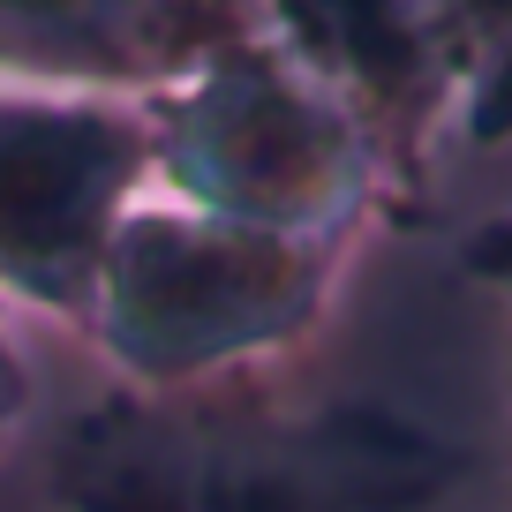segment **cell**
<instances>
[{
	"instance_id": "5",
	"label": "cell",
	"mask_w": 512,
	"mask_h": 512,
	"mask_svg": "<svg viewBox=\"0 0 512 512\" xmlns=\"http://www.w3.org/2000/svg\"><path fill=\"white\" fill-rule=\"evenodd\" d=\"M241 31L249 0H0V76L151 98Z\"/></svg>"
},
{
	"instance_id": "2",
	"label": "cell",
	"mask_w": 512,
	"mask_h": 512,
	"mask_svg": "<svg viewBox=\"0 0 512 512\" xmlns=\"http://www.w3.org/2000/svg\"><path fill=\"white\" fill-rule=\"evenodd\" d=\"M324 294V249L226 226L204 211H128L98 264V332L144 377H189L256 354L309 324Z\"/></svg>"
},
{
	"instance_id": "3",
	"label": "cell",
	"mask_w": 512,
	"mask_h": 512,
	"mask_svg": "<svg viewBox=\"0 0 512 512\" xmlns=\"http://www.w3.org/2000/svg\"><path fill=\"white\" fill-rule=\"evenodd\" d=\"M151 174L144 98L0 91V279L31 302H91L121 219Z\"/></svg>"
},
{
	"instance_id": "4",
	"label": "cell",
	"mask_w": 512,
	"mask_h": 512,
	"mask_svg": "<svg viewBox=\"0 0 512 512\" xmlns=\"http://www.w3.org/2000/svg\"><path fill=\"white\" fill-rule=\"evenodd\" d=\"M249 23L369 128L377 159H415L460 113L452 0H249Z\"/></svg>"
},
{
	"instance_id": "7",
	"label": "cell",
	"mask_w": 512,
	"mask_h": 512,
	"mask_svg": "<svg viewBox=\"0 0 512 512\" xmlns=\"http://www.w3.org/2000/svg\"><path fill=\"white\" fill-rule=\"evenodd\" d=\"M467 264H475L482 279H497V287H512V219L482 226V234H475V249H467Z\"/></svg>"
},
{
	"instance_id": "6",
	"label": "cell",
	"mask_w": 512,
	"mask_h": 512,
	"mask_svg": "<svg viewBox=\"0 0 512 512\" xmlns=\"http://www.w3.org/2000/svg\"><path fill=\"white\" fill-rule=\"evenodd\" d=\"M460 31V128L505 136L512 128V0H452Z\"/></svg>"
},
{
	"instance_id": "8",
	"label": "cell",
	"mask_w": 512,
	"mask_h": 512,
	"mask_svg": "<svg viewBox=\"0 0 512 512\" xmlns=\"http://www.w3.org/2000/svg\"><path fill=\"white\" fill-rule=\"evenodd\" d=\"M0 407H8V369H0Z\"/></svg>"
},
{
	"instance_id": "1",
	"label": "cell",
	"mask_w": 512,
	"mask_h": 512,
	"mask_svg": "<svg viewBox=\"0 0 512 512\" xmlns=\"http://www.w3.org/2000/svg\"><path fill=\"white\" fill-rule=\"evenodd\" d=\"M144 121L151 174L181 196V211L256 234L317 241L377 181L369 128L256 31L226 38L181 83L151 91Z\"/></svg>"
}]
</instances>
